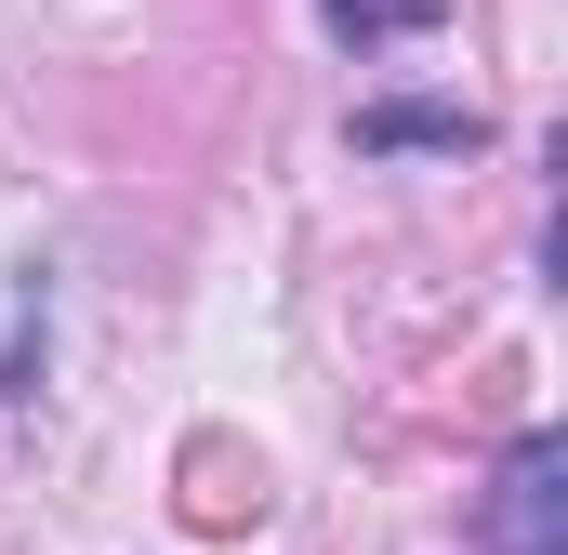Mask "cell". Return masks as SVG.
<instances>
[{
  "mask_svg": "<svg viewBox=\"0 0 568 555\" xmlns=\"http://www.w3.org/2000/svg\"><path fill=\"white\" fill-rule=\"evenodd\" d=\"M476 543L489 555H568V436H516V463H503Z\"/></svg>",
  "mask_w": 568,
  "mask_h": 555,
  "instance_id": "obj_1",
  "label": "cell"
},
{
  "mask_svg": "<svg viewBox=\"0 0 568 555\" xmlns=\"http://www.w3.org/2000/svg\"><path fill=\"white\" fill-rule=\"evenodd\" d=\"M489 120L476 107H424V93H384V107H357V159H476Z\"/></svg>",
  "mask_w": 568,
  "mask_h": 555,
  "instance_id": "obj_2",
  "label": "cell"
},
{
  "mask_svg": "<svg viewBox=\"0 0 568 555\" xmlns=\"http://www.w3.org/2000/svg\"><path fill=\"white\" fill-rule=\"evenodd\" d=\"M317 13H331L344 40H424V27L449 13V0H317Z\"/></svg>",
  "mask_w": 568,
  "mask_h": 555,
  "instance_id": "obj_3",
  "label": "cell"
}]
</instances>
